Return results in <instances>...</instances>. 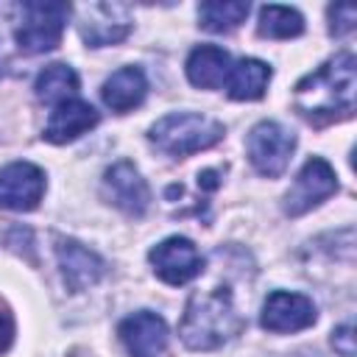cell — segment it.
Returning a JSON list of instances; mask_svg holds the SVG:
<instances>
[{"label":"cell","mask_w":357,"mask_h":357,"mask_svg":"<svg viewBox=\"0 0 357 357\" xmlns=\"http://www.w3.org/2000/svg\"><path fill=\"white\" fill-rule=\"evenodd\" d=\"M354 89H357V61L351 53L343 50L296 84L293 103L310 120L318 117L332 120L335 114L349 117L354 112Z\"/></svg>","instance_id":"obj_1"},{"label":"cell","mask_w":357,"mask_h":357,"mask_svg":"<svg viewBox=\"0 0 357 357\" xmlns=\"http://www.w3.org/2000/svg\"><path fill=\"white\" fill-rule=\"evenodd\" d=\"M243 326H245V318L234 304L231 287L218 284L190 296L184 307V318L178 324V335L187 349L212 351L229 343L231 337H237Z\"/></svg>","instance_id":"obj_2"},{"label":"cell","mask_w":357,"mask_h":357,"mask_svg":"<svg viewBox=\"0 0 357 357\" xmlns=\"http://www.w3.org/2000/svg\"><path fill=\"white\" fill-rule=\"evenodd\" d=\"M226 128L215 117H206L201 112H173L156 120L148 131L151 142L167 153V156H190L198 151H206L223 139Z\"/></svg>","instance_id":"obj_3"},{"label":"cell","mask_w":357,"mask_h":357,"mask_svg":"<svg viewBox=\"0 0 357 357\" xmlns=\"http://www.w3.org/2000/svg\"><path fill=\"white\" fill-rule=\"evenodd\" d=\"M73 8L67 3H22V22L17 28V47L28 56L47 53L61 42Z\"/></svg>","instance_id":"obj_4"},{"label":"cell","mask_w":357,"mask_h":357,"mask_svg":"<svg viewBox=\"0 0 357 357\" xmlns=\"http://www.w3.org/2000/svg\"><path fill=\"white\" fill-rule=\"evenodd\" d=\"M293 148H296V134L287 131L276 120L257 123L245 139V151H248L254 170L268 176V178H276L284 173V167L293 156Z\"/></svg>","instance_id":"obj_5"},{"label":"cell","mask_w":357,"mask_h":357,"mask_svg":"<svg viewBox=\"0 0 357 357\" xmlns=\"http://www.w3.org/2000/svg\"><path fill=\"white\" fill-rule=\"evenodd\" d=\"M335 192H337V176H335L332 165L321 156H312V159L304 162L296 181L284 192L282 209H284V215L298 218V215L310 212L312 206H318L321 201H326Z\"/></svg>","instance_id":"obj_6"},{"label":"cell","mask_w":357,"mask_h":357,"mask_svg":"<svg viewBox=\"0 0 357 357\" xmlns=\"http://www.w3.org/2000/svg\"><path fill=\"white\" fill-rule=\"evenodd\" d=\"M78 31L89 47L117 45L131 33V11L123 3H89L78 11Z\"/></svg>","instance_id":"obj_7"},{"label":"cell","mask_w":357,"mask_h":357,"mask_svg":"<svg viewBox=\"0 0 357 357\" xmlns=\"http://www.w3.org/2000/svg\"><path fill=\"white\" fill-rule=\"evenodd\" d=\"M148 259H151V265H153V273H156L162 282L173 284V287L192 282V279L204 271V257H201V251L195 248V243L187 240V237H178V234H176V237H167V240H162V243H156V245L151 248Z\"/></svg>","instance_id":"obj_8"},{"label":"cell","mask_w":357,"mask_h":357,"mask_svg":"<svg viewBox=\"0 0 357 357\" xmlns=\"http://www.w3.org/2000/svg\"><path fill=\"white\" fill-rule=\"evenodd\" d=\"M103 198L112 206H117L120 212H126L128 218H142L151 206V190H148L145 178L126 159L114 162L103 173Z\"/></svg>","instance_id":"obj_9"},{"label":"cell","mask_w":357,"mask_h":357,"mask_svg":"<svg viewBox=\"0 0 357 357\" xmlns=\"http://www.w3.org/2000/svg\"><path fill=\"white\" fill-rule=\"evenodd\" d=\"M45 195V173L33 162H11L0 170V206L31 212Z\"/></svg>","instance_id":"obj_10"},{"label":"cell","mask_w":357,"mask_h":357,"mask_svg":"<svg viewBox=\"0 0 357 357\" xmlns=\"http://www.w3.org/2000/svg\"><path fill=\"white\" fill-rule=\"evenodd\" d=\"M318 318V310L312 298L304 293H290V290H273L259 312V324L268 332H298L312 326Z\"/></svg>","instance_id":"obj_11"},{"label":"cell","mask_w":357,"mask_h":357,"mask_svg":"<svg viewBox=\"0 0 357 357\" xmlns=\"http://www.w3.org/2000/svg\"><path fill=\"white\" fill-rule=\"evenodd\" d=\"M56 257H59V268H61V276H64V284L70 293H81V290L98 284L106 273V262L92 248L81 245L78 240L59 237Z\"/></svg>","instance_id":"obj_12"},{"label":"cell","mask_w":357,"mask_h":357,"mask_svg":"<svg viewBox=\"0 0 357 357\" xmlns=\"http://www.w3.org/2000/svg\"><path fill=\"white\" fill-rule=\"evenodd\" d=\"M117 337L131 357H159L167 349V324L151 310H139L120 321Z\"/></svg>","instance_id":"obj_13"},{"label":"cell","mask_w":357,"mask_h":357,"mask_svg":"<svg viewBox=\"0 0 357 357\" xmlns=\"http://www.w3.org/2000/svg\"><path fill=\"white\" fill-rule=\"evenodd\" d=\"M98 120H100V117H98V112H95L92 103L78 100V98H70V100L59 103V106L50 112L42 137H45L47 142H53V145H67V142L78 139L81 134H86L89 128H95Z\"/></svg>","instance_id":"obj_14"},{"label":"cell","mask_w":357,"mask_h":357,"mask_svg":"<svg viewBox=\"0 0 357 357\" xmlns=\"http://www.w3.org/2000/svg\"><path fill=\"white\" fill-rule=\"evenodd\" d=\"M148 95V78L139 67H120L114 70L106 81H103V89H100V98L103 103L117 112V114H126L131 112L134 106H139Z\"/></svg>","instance_id":"obj_15"},{"label":"cell","mask_w":357,"mask_h":357,"mask_svg":"<svg viewBox=\"0 0 357 357\" xmlns=\"http://www.w3.org/2000/svg\"><path fill=\"white\" fill-rule=\"evenodd\" d=\"M187 78L192 86H201V89H220L229 78V70H231V59L223 47L218 45H198L190 50L187 56Z\"/></svg>","instance_id":"obj_16"},{"label":"cell","mask_w":357,"mask_h":357,"mask_svg":"<svg viewBox=\"0 0 357 357\" xmlns=\"http://www.w3.org/2000/svg\"><path fill=\"white\" fill-rule=\"evenodd\" d=\"M271 67L259 59H240L231 64L226 78V92L231 100H259L268 89Z\"/></svg>","instance_id":"obj_17"},{"label":"cell","mask_w":357,"mask_h":357,"mask_svg":"<svg viewBox=\"0 0 357 357\" xmlns=\"http://www.w3.org/2000/svg\"><path fill=\"white\" fill-rule=\"evenodd\" d=\"M78 92V73L70 67V64H47L36 81H33V95L42 100V103H64L70 98H75Z\"/></svg>","instance_id":"obj_18"},{"label":"cell","mask_w":357,"mask_h":357,"mask_svg":"<svg viewBox=\"0 0 357 357\" xmlns=\"http://www.w3.org/2000/svg\"><path fill=\"white\" fill-rule=\"evenodd\" d=\"M248 11H251V6L248 3H240V0L201 3L198 6V25L204 31H212V33H229V31H234L248 17Z\"/></svg>","instance_id":"obj_19"},{"label":"cell","mask_w":357,"mask_h":357,"mask_svg":"<svg viewBox=\"0 0 357 357\" xmlns=\"http://www.w3.org/2000/svg\"><path fill=\"white\" fill-rule=\"evenodd\" d=\"M259 36L265 39H293L304 31V17L290 8V6H262L259 8V22H257Z\"/></svg>","instance_id":"obj_20"},{"label":"cell","mask_w":357,"mask_h":357,"mask_svg":"<svg viewBox=\"0 0 357 357\" xmlns=\"http://www.w3.org/2000/svg\"><path fill=\"white\" fill-rule=\"evenodd\" d=\"M354 22H357V11L351 3H335L329 6V33L335 36H346L354 31Z\"/></svg>","instance_id":"obj_21"},{"label":"cell","mask_w":357,"mask_h":357,"mask_svg":"<svg viewBox=\"0 0 357 357\" xmlns=\"http://www.w3.org/2000/svg\"><path fill=\"white\" fill-rule=\"evenodd\" d=\"M332 346L340 357H354V326H351V321L340 324L332 332Z\"/></svg>","instance_id":"obj_22"},{"label":"cell","mask_w":357,"mask_h":357,"mask_svg":"<svg viewBox=\"0 0 357 357\" xmlns=\"http://www.w3.org/2000/svg\"><path fill=\"white\" fill-rule=\"evenodd\" d=\"M11 340H14V318H11L8 307L0 304V354L8 351Z\"/></svg>","instance_id":"obj_23"}]
</instances>
